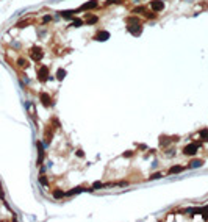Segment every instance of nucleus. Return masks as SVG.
<instances>
[{
    "label": "nucleus",
    "instance_id": "1",
    "mask_svg": "<svg viewBox=\"0 0 208 222\" xmlns=\"http://www.w3.org/2000/svg\"><path fill=\"white\" fill-rule=\"evenodd\" d=\"M30 56H31V60H33V61H41V60H42V56H44L42 49H41V47H36V46L31 47Z\"/></svg>",
    "mask_w": 208,
    "mask_h": 222
},
{
    "label": "nucleus",
    "instance_id": "2",
    "mask_svg": "<svg viewBox=\"0 0 208 222\" xmlns=\"http://www.w3.org/2000/svg\"><path fill=\"white\" fill-rule=\"evenodd\" d=\"M197 150H199V144L191 142V144H188V146H185L183 153H185V155H196Z\"/></svg>",
    "mask_w": 208,
    "mask_h": 222
},
{
    "label": "nucleus",
    "instance_id": "3",
    "mask_svg": "<svg viewBox=\"0 0 208 222\" xmlns=\"http://www.w3.org/2000/svg\"><path fill=\"white\" fill-rule=\"evenodd\" d=\"M97 0H89V2H86V3H83L78 10L77 11H88V10H92V8H97Z\"/></svg>",
    "mask_w": 208,
    "mask_h": 222
},
{
    "label": "nucleus",
    "instance_id": "4",
    "mask_svg": "<svg viewBox=\"0 0 208 222\" xmlns=\"http://www.w3.org/2000/svg\"><path fill=\"white\" fill-rule=\"evenodd\" d=\"M38 78H39V81H47L49 80V69L46 66H42V67H39V70H38Z\"/></svg>",
    "mask_w": 208,
    "mask_h": 222
},
{
    "label": "nucleus",
    "instance_id": "5",
    "mask_svg": "<svg viewBox=\"0 0 208 222\" xmlns=\"http://www.w3.org/2000/svg\"><path fill=\"white\" fill-rule=\"evenodd\" d=\"M39 99H41V103H42L44 106H52V97L49 96L47 92H41Z\"/></svg>",
    "mask_w": 208,
    "mask_h": 222
},
{
    "label": "nucleus",
    "instance_id": "6",
    "mask_svg": "<svg viewBox=\"0 0 208 222\" xmlns=\"http://www.w3.org/2000/svg\"><path fill=\"white\" fill-rule=\"evenodd\" d=\"M52 138H53V130H52V125H49L47 130L44 131V141H46V144H50Z\"/></svg>",
    "mask_w": 208,
    "mask_h": 222
},
{
    "label": "nucleus",
    "instance_id": "7",
    "mask_svg": "<svg viewBox=\"0 0 208 222\" xmlns=\"http://www.w3.org/2000/svg\"><path fill=\"white\" fill-rule=\"evenodd\" d=\"M36 146H38V166H41L44 161V146L41 142H38Z\"/></svg>",
    "mask_w": 208,
    "mask_h": 222
},
{
    "label": "nucleus",
    "instance_id": "8",
    "mask_svg": "<svg viewBox=\"0 0 208 222\" xmlns=\"http://www.w3.org/2000/svg\"><path fill=\"white\" fill-rule=\"evenodd\" d=\"M128 31H130V33H133L135 36H139V35H141V31H142V27L141 25H139V24H136V25H128Z\"/></svg>",
    "mask_w": 208,
    "mask_h": 222
},
{
    "label": "nucleus",
    "instance_id": "9",
    "mask_svg": "<svg viewBox=\"0 0 208 222\" xmlns=\"http://www.w3.org/2000/svg\"><path fill=\"white\" fill-rule=\"evenodd\" d=\"M150 6H152L153 11H161L163 8H164V3H163L161 0H153V2L150 3Z\"/></svg>",
    "mask_w": 208,
    "mask_h": 222
},
{
    "label": "nucleus",
    "instance_id": "10",
    "mask_svg": "<svg viewBox=\"0 0 208 222\" xmlns=\"http://www.w3.org/2000/svg\"><path fill=\"white\" fill-rule=\"evenodd\" d=\"M94 39L100 41V42H102V41H106V39H110V33H108V31H99Z\"/></svg>",
    "mask_w": 208,
    "mask_h": 222
},
{
    "label": "nucleus",
    "instance_id": "11",
    "mask_svg": "<svg viewBox=\"0 0 208 222\" xmlns=\"http://www.w3.org/2000/svg\"><path fill=\"white\" fill-rule=\"evenodd\" d=\"M183 171V166H172L169 169V174H180Z\"/></svg>",
    "mask_w": 208,
    "mask_h": 222
},
{
    "label": "nucleus",
    "instance_id": "12",
    "mask_svg": "<svg viewBox=\"0 0 208 222\" xmlns=\"http://www.w3.org/2000/svg\"><path fill=\"white\" fill-rule=\"evenodd\" d=\"M30 24H31V20H30V19H25V20H20V22H17V25H16V27H19V28H24V27L30 25Z\"/></svg>",
    "mask_w": 208,
    "mask_h": 222
},
{
    "label": "nucleus",
    "instance_id": "13",
    "mask_svg": "<svg viewBox=\"0 0 208 222\" xmlns=\"http://www.w3.org/2000/svg\"><path fill=\"white\" fill-rule=\"evenodd\" d=\"M200 138H202V141H208V128H203V130H200Z\"/></svg>",
    "mask_w": 208,
    "mask_h": 222
},
{
    "label": "nucleus",
    "instance_id": "14",
    "mask_svg": "<svg viewBox=\"0 0 208 222\" xmlns=\"http://www.w3.org/2000/svg\"><path fill=\"white\" fill-rule=\"evenodd\" d=\"M97 16H91V17H88L86 19V22H85V24H88V25H92V24H97Z\"/></svg>",
    "mask_w": 208,
    "mask_h": 222
},
{
    "label": "nucleus",
    "instance_id": "15",
    "mask_svg": "<svg viewBox=\"0 0 208 222\" xmlns=\"http://www.w3.org/2000/svg\"><path fill=\"white\" fill-rule=\"evenodd\" d=\"M17 64H19V67H22V69L28 67V63H27V60H24V58H19V60H17Z\"/></svg>",
    "mask_w": 208,
    "mask_h": 222
},
{
    "label": "nucleus",
    "instance_id": "16",
    "mask_svg": "<svg viewBox=\"0 0 208 222\" xmlns=\"http://www.w3.org/2000/svg\"><path fill=\"white\" fill-rule=\"evenodd\" d=\"M64 77H66V70H64V69H58V70H56V78H58V80H63Z\"/></svg>",
    "mask_w": 208,
    "mask_h": 222
},
{
    "label": "nucleus",
    "instance_id": "17",
    "mask_svg": "<svg viewBox=\"0 0 208 222\" xmlns=\"http://www.w3.org/2000/svg\"><path fill=\"white\" fill-rule=\"evenodd\" d=\"M202 166V161L200 160H192L189 163V167H200Z\"/></svg>",
    "mask_w": 208,
    "mask_h": 222
},
{
    "label": "nucleus",
    "instance_id": "18",
    "mask_svg": "<svg viewBox=\"0 0 208 222\" xmlns=\"http://www.w3.org/2000/svg\"><path fill=\"white\" fill-rule=\"evenodd\" d=\"M74 14H75V11H63V13H61V16H63V17H67V19H69V17L72 19Z\"/></svg>",
    "mask_w": 208,
    "mask_h": 222
},
{
    "label": "nucleus",
    "instance_id": "19",
    "mask_svg": "<svg viewBox=\"0 0 208 222\" xmlns=\"http://www.w3.org/2000/svg\"><path fill=\"white\" fill-rule=\"evenodd\" d=\"M53 196H55V199H60V197L64 196V192H63V191H55V192H53Z\"/></svg>",
    "mask_w": 208,
    "mask_h": 222
},
{
    "label": "nucleus",
    "instance_id": "20",
    "mask_svg": "<svg viewBox=\"0 0 208 222\" xmlns=\"http://www.w3.org/2000/svg\"><path fill=\"white\" fill-rule=\"evenodd\" d=\"M81 24H83V20H81V19H75L74 24H72V27H80Z\"/></svg>",
    "mask_w": 208,
    "mask_h": 222
},
{
    "label": "nucleus",
    "instance_id": "21",
    "mask_svg": "<svg viewBox=\"0 0 208 222\" xmlns=\"http://www.w3.org/2000/svg\"><path fill=\"white\" fill-rule=\"evenodd\" d=\"M39 182L42 183V185H47V178H44V175H42V177L39 178Z\"/></svg>",
    "mask_w": 208,
    "mask_h": 222
},
{
    "label": "nucleus",
    "instance_id": "22",
    "mask_svg": "<svg viewBox=\"0 0 208 222\" xmlns=\"http://www.w3.org/2000/svg\"><path fill=\"white\" fill-rule=\"evenodd\" d=\"M203 219H208V208L203 210Z\"/></svg>",
    "mask_w": 208,
    "mask_h": 222
},
{
    "label": "nucleus",
    "instance_id": "23",
    "mask_svg": "<svg viewBox=\"0 0 208 222\" xmlns=\"http://www.w3.org/2000/svg\"><path fill=\"white\" fill-rule=\"evenodd\" d=\"M160 177H161V174H160V172H158V174H153V175L150 177V178H160Z\"/></svg>",
    "mask_w": 208,
    "mask_h": 222
},
{
    "label": "nucleus",
    "instance_id": "24",
    "mask_svg": "<svg viewBox=\"0 0 208 222\" xmlns=\"http://www.w3.org/2000/svg\"><path fill=\"white\" fill-rule=\"evenodd\" d=\"M0 197L3 199V191H2V185H0Z\"/></svg>",
    "mask_w": 208,
    "mask_h": 222
}]
</instances>
